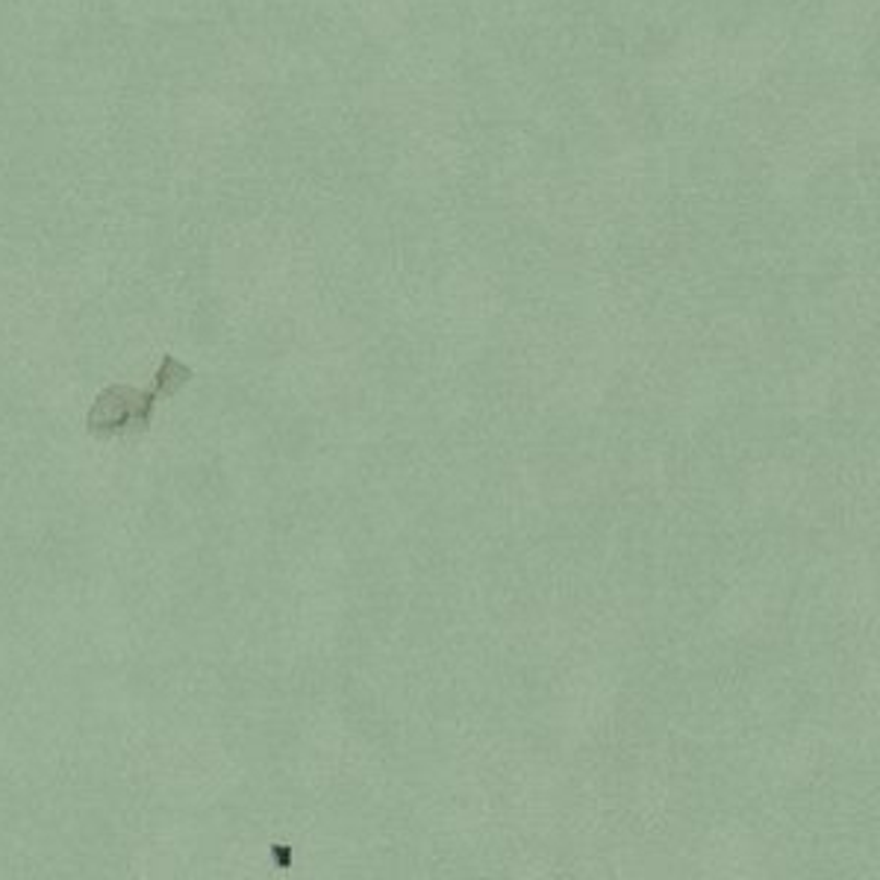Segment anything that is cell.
Listing matches in <instances>:
<instances>
[{
    "instance_id": "obj_1",
    "label": "cell",
    "mask_w": 880,
    "mask_h": 880,
    "mask_svg": "<svg viewBox=\"0 0 880 880\" xmlns=\"http://www.w3.org/2000/svg\"><path fill=\"white\" fill-rule=\"evenodd\" d=\"M156 395L151 392H139L133 387H107L95 397V404L86 416V430L95 436H124V433H147L151 418L156 409Z\"/></svg>"
},
{
    "instance_id": "obj_2",
    "label": "cell",
    "mask_w": 880,
    "mask_h": 880,
    "mask_svg": "<svg viewBox=\"0 0 880 880\" xmlns=\"http://www.w3.org/2000/svg\"><path fill=\"white\" fill-rule=\"evenodd\" d=\"M189 380H192V368L183 366V362H177L171 354H165L163 366H159V371H156L154 392L159 397L175 395L177 389H183Z\"/></svg>"
}]
</instances>
